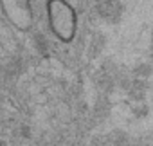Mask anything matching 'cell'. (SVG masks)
I'll return each instance as SVG.
<instances>
[{"mask_svg": "<svg viewBox=\"0 0 153 146\" xmlns=\"http://www.w3.org/2000/svg\"><path fill=\"white\" fill-rule=\"evenodd\" d=\"M0 146H2V142H0Z\"/></svg>", "mask_w": 153, "mask_h": 146, "instance_id": "3957f363", "label": "cell"}, {"mask_svg": "<svg viewBox=\"0 0 153 146\" xmlns=\"http://www.w3.org/2000/svg\"><path fill=\"white\" fill-rule=\"evenodd\" d=\"M0 11L16 31L27 33L34 25L31 0H0Z\"/></svg>", "mask_w": 153, "mask_h": 146, "instance_id": "7a4b0ae2", "label": "cell"}, {"mask_svg": "<svg viewBox=\"0 0 153 146\" xmlns=\"http://www.w3.org/2000/svg\"><path fill=\"white\" fill-rule=\"evenodd\" d=\"M47 20L51 33L59 42H72L76 34V13L67 0H47Z\"/></svg>", "mask_w": 153, "mask_h": 146, "instance_id": "6da1fadb", "label": "cell"}]
</instances>
